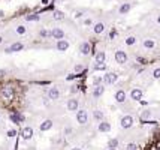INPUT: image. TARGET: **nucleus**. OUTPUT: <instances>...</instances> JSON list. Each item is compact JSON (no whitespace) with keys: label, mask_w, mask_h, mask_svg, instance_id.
Masks as SVG:
<instances>
[{"label":"nucleus","mask_w":160,"mask_h":150,"mask_svg":"<svg viewBox=\"0 0 160 150\" xmlns=\"http://www.w3.org/2000/svg\"><path fill=\"white\" fill-rule=\"evenodd\" d=\"M19 135H21V138H23V140L29 141V140H31V138H33V129H31L30 126H25V128H23V129H21Z\"/></svg>","instance_id":"9b49d317"},{"label":"nucleus","mask_w":160,"mask_h":150,"mask_svg":"<svg viewBox=\"0 0 160 150\" xmlns=\"http://www.w3.org/2000/svg\"><path fill=\"white\" fill-rule=\"evenodd\" d=\"M48 2L50 0H42V5H48Z\"/></svg>","instance_id":"49530a36"},{"label":"nucleus","mask_w":160,"mask_h":150,"mask_svg":"<svg viewBox=\"0 0 160 150\" xmlns=\"http://www.w3.org/2000/svg\"><path fill=\"white\" fill-rule=\"evenodd\" d=\"M126 150H138V144H135V143H129V144L126 146Z\"/></svg>","instance_id":"e433bc0d"},{"label":"nucleus","mask_w":160,"mask_h":150,"mask_svg":"<svg viewBox=\"0 0 160 150\" xmlns=\"http://www.w3.org/2000/svg\"><path fill=\"white\" fill-rule=\"evenodd\" d=\"M151 117V111L150 110H144V111L141 113V122H147Z\"/></svg>","instance_id":"c85d7f7f"},{"label":"nucleus","mask_w":160,"mask_h":150,"mask_svg":"<svg viewBox=\"0 0 160 150\" xmlns=\"http://www.w3.org/2000/svg\"><path fill=\"white\" fill-rule=\"evenodd\" d=\"M66 107H68L69 111H78V107H79V101L76 99V98H70V99H68V104H66Z\"/></svg>","instance_id":"ddd939ff"},{"label":"nucleus","mask_w":160,"mask_h":150,"mask_svg":"<svg viewBox=\"0 0 160 150\" xmlns=\"http://www.w3.org/2000/svg\"><path fill=\"white\" fill-rule=\"evenodd\" d=\"M39 36H41L42 39H52V33H51V30H48V29H41Z\"/></svg>","instance_id":"a878e982"},{"label":"nucleus","mask_w":160,"mask_h":150,"mask_svg":"<svg viewBox=\"0 0 160 150\" xmlns=\"http://www.w3.org/2000/svg\"><path fill=\"white\" fill-rule=\"evenodd\" d=\"M153 78L154 80H160V68H156L153 71Z\"/></svg>","instance_id":"f704fd0d"},{"label":"nucleus","mask_w":160,"mask_h":150,"mask_svg":"<svg viewBox=\"0 0 160 150\" xmlns=\"http://www.w3.org/2000/svg\"><path fill=\"white\" fill-rule=\"evenodd\" d=\"M72 150H81V149H79V147H75V149H72Z\"/></svg>","instance_id":"8fccbe9b"},{"label":"nucleus","mask_w":160,"mask_h":150,"mask_svg":"<svg viewBox=\"0 0 160 150\" xmlns=\"http://www.w3.org/2000/svg\"><path fill=\"white\" fill-rule=\"evenodd\" d=\"M126 99H127V95H126V92L123 89H120L115 92V102L117 104H124Z\"/></svg>","instance_id":"f3484780"},{"label":"nucleus","mask_w":160,"mask_h":150,"mask_svg":"<svg viewBox=\"0 0 160 150\" xmlns=\"http://www.w3.org/2000/svg\"><path fill=\"white\" fill-rule=\"evenodd\" d=\"M100 84H103V78L99 77V75H93V87H94V86H100Z\"/></svg>","instance_id":"c756f323"},{"label":"nucleus","mask_w":160,"mask_h":150,"mask_svg":"<svg viewBox=\"0 0 160 150\" xmlns=\"http://www.w3.org/2000/svg\"><path fill=\"white\" fill-rule=\"evenodd\" d=\"M24 20H25V21H29V23H33V21H39V20H41V15H39V14H36V12H35V14H27V15L24 17Z\"/></svg>","instance_id":"393cba45"},{"label":"nucleus","mask_w":160,"mask_h":150,"mask_svg":"<svg viewBox=\"0 0 160 150\" xmlns=\"http://www.w3.org/2000/svg\"><path fill=\"white\" fill-rule=\"evenodd\" d=\"M76 122L81 126L87 125V123H88V113L85 111V110H78V111H76Z\"/></svg>","instance_id":"20e7f679"},{"label":"nucleus","mask_w":160,"mask_h":150,"mask_svg":"<svg viewBox=\"0 0 160 150\" xmlns=\"http://www.w3.org/2000/svg\"><path fill=\"white\" fill-rule=\"evenodd\" d=\"M97 131L102 132V134H108L111 131V123H108L106 120L99 122V126H97Z\"/></svg>","instance_id":"dca6fc26"},{"label":"nucleus","mask_w":160,"mask_h":150,"mask_svg":"<svg viewBox=\"0 0 160 150\" xmlns=\"http://www.w3.org/2000/svg\"><path fill=\"white\" fill-rule=\"evenodd\" d=\"M102 78H103V84H105V86H111V84L117 83L118 74H115V72H105V75Z\"/></svg>","instance_id":"f03ea898"},{"label":"nucleus","mask_w":160,"mask_h":150,"mask_svg":"<svg viewBox=\"0 0 160 150\" xmlns=\"http://www.w3.org/2000/svg\"><path fill=\"white\" fill-rule=\"evenodd\" d=\"M3 42V36H0V44H2Z\"/></svg>","instance_id":"09e8293b"},{"label":"nucleus","mask_w":160,"mask_h":150,"mask_svg":"<svg viewBox=\"0 0 160 150\" xmlns=\"http://www.w3.org/2000/svg\"><path fill=\"white\" fill-rule=\"evenodd\" d=\"M51 128H52V120H51V119H46V120H44V122L41 123V126H39V129H41L42 132H45V131H50Z\"/></svg>","instance_id":"aec40b11"},{"label":"nucleus","mask_w":160,"mask_h":150,"mask_svg":"<svg viewBox=\"0 0 160 150\" xmlns=\"http://www.w3.org/2000/svg\"><path fill=\"white\" fill-rule=\"evenodd\" d=\"M132 9V5L130 3H121V6L118 8V12H120V15H126V14H129Z\"/></svg>","instance_id":"412c9836"},{"label":"nucleus","mask_w":160,"mask_h":150,"mask_svg":"<svg viewBox=\"0 0 160 150\" xmlns=\"http://www.w3.org/2000/svg\"><path fill=\"white\" fill-rule=\"evenodd\" d=\"M50 102H51V99H50L48 96H46V98H44V105H50Z\"/></svg>","instance_id":"79ce46f5"},{"label":"nucleus","mask_w":160,"mask_h":150,"mask_svg":"<svg viewBox=\"0 0 160 150\" xmlns=\"http://www.w3.org/2000/svg\"><path fill=\"white\" fill-rule=\"evenodd\" d=\"M81 17H84V11H78L75 14V18H81Z\"/></svg>","instance_id":"ea45409f"},{"label":"nucleus","mask_w":160,"mask_h":150,"mask_svg":"<svg viewBox=\"0 0 160 150\" xmlns=\"http://www.w3.org/2000/svg\"><path fill=\"white\" fill-rule=\"evenodd\" d=\"M6 74H8V72H6V69H0V80H3V78L6 77Z\"/></svg>","instance_id":"58836bf2"},{"label":"nucleus","mask_w":160,"mask_h":150,"mask_svg":"<svg viewBox=\"0 0 160 150\" xmlns=\"http://www.w3.org/2000/svg\"><path fill=\"white\" fill-rule=\"evenodd\" d=\"M69 47H70V44L66 41V39H60V41L56 42V48H57V51H60V53H64V51H68Z\"/></svg>","instance_id":"1a4fd4ad"},{"label":"nucleus","mask_w":160,"mask_h":150,"mask_svg":"<svg viewBox=\"0 0 160 150\" xmlns=\"http://www.w3.org/2000/svg\"><path fill=\"white\" fill-rule=\"evenodd\" d=\"M124 42H126V45H129V47H132V45H135V44H136V38H135V36H127Z\"/></svg>","instance_id":"473e14b6"},{"label":"nucleus","mask_w":160,"mask_h":150,"mask_svg":"<svg viewBox=\"0 0 160 150\" xmlns=\"http://www.w3.org/2000/svg\"><path fill=\"white\" fill-rule=\"evenodd\" d=\"M0 96L3 101H14L15 98V87L11 83L8 84H2L0 86Z\"/></svg>","instance_id":"f257e3e1"},{"label":"nucleus","mask_w":160,"mask_h":150,"mask_svg":"<svg viewBox=\"0 0 160 150\" xmlns=\"http://www.w3.org/2000/svg\"><path fill=\"white\" fill-rule=\"evenodd\" d=\"M157 24H160V15L157 17Z\"/></svg>","instance_id":"de8ad7c7"},{"label":"nucleus","mask_w":160,"mask_h":150,"mask_svg":"<svg viewBox=\"0 0 160 150\" xmlns=\"http://www.w3.org/2000/svg\"><path fill=\"white\" fill-rule=\"evenodd\" d=\"M51 33H52V39H56V41L64 39V30L62 27H52L51 29Z\"/></svg>","instance_id":"9d476101"},{"label":"nucleus","mask_w":160,"mask_h":150,"mask_svg":"<svg viewBox=\"0 0 160 150\" xmlns=\"http://www.w3.org/2000/svg\"><path fill=\"white\" fill-rule=\"evenodd\" d=\"M103 93H105V84H100V86H94V87H93V90H91V95H93V98H94V99L103 96Z\"/></svg>","instance_id":"4468645a"},{"label":"nucleus","mask_w":160,"mask_h":150,"mask_svg":"<svg viewBox=\"0 0 160 150\" xmlns=\"http://www.w3.org/2000/svg\"><path fill=\"white\" fill-rule=\"evenodd\" d=\"M93 32H94L96 35H100L105 32V24L103 23H96V24H93Z\"/></svg>","instance_id":"5701e85b"},{"label":"nucleus","mask_w":160,"mask_h":150,"mask_svg":"<svg viewBox=\"0 0 160 150\" xmlns=\"http://www.w3.org/2000/svg\"><path fill=\"white\" fill-rule=\"evenodd\" d=\"M3 17H5V11L0 9V18H3Z\"/></svg>","instance_id":"c03bdc74"},{"label":"nucleus","mask_w":160,"mask_h":150,"mask_svg":"<svg viewBox=\"0 0 160 150\" xmlns=\"http://www.w3.org/2000/svg\"><path fill=\"white\" fill-rule=\"evenodd\" d=\"M114 59H115V62L118 63V65H126L127 63V54H126V51H123V50H117L115 51V54H114Z\"/></svg>","instance_id":"39448f33"},{"label":"nucleus","mask_w":160,"mask_h":150,"mask_svg":"<svg viewBox=\"0 0 160 150\" xmlns=\"http://www.w3.org/2000/svg\"><path fill=\"white\" fill-rule=\"evenodd\" d=\"M93 119L97 120V122H102L103 120V111L102 110H94V111H93Z\"/></svg>","instance_id":"bb28decb"},{"label":"nucleus","mask_w":160,"mask_h":150,"mask_svg":"<svg viewBox=\"0 0 160 150\" xmlns=\"http://www.w3.org/2000/svg\"><path fill=\"white\" fill-rule=\"evenodd\" d=\"M118 143H120L118 138H111V140L108 141V147H109V149H117V147H118Z\"/></svg>","instance_id":"7c9ffc66"},{"label":"nucleus","mask_w":160,"mask_h":150,"mask_svg":"<svg viewBox=\"0 0 160 150\" xmlns=\"http://www.w3.org/2000/svg\"><path fill=\"white\" fill-rule=\"evenodd\" d=\"M142 47L145 50H154L156 48V41L154 39H144V42H142Z\"/></svg>","instance_id":"a211bd4d"},{"label":"nucleus","mask_w":160,"mask_h":150,"mask_svg":"<svg viewBox=\"0 0 160 150\" xmlns=\"http://www.w3.org/2000/svg\"><path fill=\"white\" fill-rule=\"evenodd\" d=\"M108 150H117V149H108Z\"/></svg>","instance_id":"3c124183"},{"label":"nucleus","mask_w":160,"mask_h":150,"mask_svg":"<svg viewBox=\"0 0 160 150\" xmlns=\"http://www.w3.org/2000/svg\"><path fill=\"white\" fill-rule=\"evenodd\" d=\"M84 71H85V66H84V65H82V63H76V65H75V66H73V72H75L76 75H79V74H82V72H84Z\"/></svg>","instance_id":"cd10ccee"},{"label":"nucleus","mask_w":160,"mask_h":150,"mask_svg":"<svg viewBox=\"0 0 160 150\" xmlns=\"http://www.w3.org/2000/svg\"><path fill=\"white\" fill-rule=\"evenodd\" d=\"M15 32H17V33L18 35H25V33H27V27H25V26H17V29H15Z\"/></svg>","instance_id":"2f4dec72"},{"label":"nucleus","mask_w":160,"mask_h":150,"mask_svg":"<svg viewBox=\"0 0 160 150\" xmlns=\"http://www.w3.org/2000/svg\"><path fill=\"white\" fill-rule=\"evenodd\" d=\"M94 63H106V53L103 50H97L94 53Z\"/></svg>","instance_id":"2eb2a0df"},{"label":"nucleus","mask_w":160,"mask_h":150,"mask_svg":"<svg viewBox=\"0 0 160 150\" xmlns=\"http://www.w3.org/2000/svg\"><path fill=\"white\" fill-rule=\"evenodd\" d=\"M69 92H70L72 95L78 93V92H79V86H76V84H73V86H70V87H69Z\"/></svg>","instance_id":"72a5a7b5"},{"label":"nucleus","mask_w":160,"mask_h":150,"mask_svg":"<svg viewBox=\"0 0 160 150\" xmlns=\"http://www.w3.org/2000/svg\"><path fill=\"white\" fill-rule=\"evenodd\" d=\"M84 24H85V26H91V24H93V21H91L90 18H85V20H84Z\"/></svg>","instance_id":"a19ab883"},{"label":"nucleus","mask_w":160,"mask_h":150,"mask_svg":"<svg viewBox=\"0 0 160 150\" xmlns=\"http://www.w3.org/2000/svg\"><path fill=\"white\" fill-rule=\"evenodd\" d=\"M46 96H48L51 101H57L58 98H60V90H58V87H57V86L50 87L48 92H46Z\"/></svg>","instance_id":"6e6552de"},{"label":"nucleus","mask_w":160,"mask_h":150,"mask_svg":"<svg viewBox=\"0 0 160 150\" xmlns=\"http://www.w3.org/2000/svg\"><path fill=\"white\" fill-rule=\"evenodd\" d=\"M133 123H135L133 117L130 114H126V116L121 117V120H120V126H121L123 129H130L133 126Z\"/></svg>","instance_id":"7ed1b4c3"},{"label":"nucleus","mask_w":160,"mask_h":150,"mask_svg":"<svg viewBox=\"0 0 160 150\" xmlns=\"http://www.w3.org/2000/svg\"><path fill=\"white\" fill-rule=\"evenodd\" d=\"M72 134H73L72 126H66V128H64V135H66V137H70Z\"/></svg>","instance_id":"c9c22d12"},{"label":"nucleus","mask_w":160,"mask_h":150,"mask_svg":"<svg viewBox=\"0 0 160 150\" xmlns=\"http://www.w3.org/2000/svg\"><path fill=\"white\" fill-rule=\"evenodd\" d=\"M64 12L63 11H60V9H56L54 12H52V18H54L56 20V21H63V20H64Z\"/></svg>","instance_id":"b1692460"},{"label":"nucleus","mask_w":160,"mask_h":150,"mask_svg":"<svg viewBox=\"0 0 160 150\" xmlns=\"http://www.w3.org/2000/svg\"><path fill=\"white\" fill-rule=\"evenodd\" d=\"M14 150H17V149H14Z\"/></svg>","instance_id":"603ef678"},{"label":"nucleus","mask_w":160,"mask_h":150,"mask_svg":"<svg viewBox=\"0 0 160 150\" xmlns=\"http://www.w3.org/2000/svg\"><path fill=\"white\" fill-rule=\"evenodd\" d=\"M139 102H141V105H147V104H148V102H147V101H142V99H141V101H139Z\"/></svg>","instance_id":"a18cd8bd"},{"label":"nucleus","mask_w":160,"mask_h":150,"mask_svg":"<svg viewBox=\"0 0 160 150\" xmlns=\"http://www.w3.org/2000/svg\"><path fill=\"white\" fill-rule=\"evenodd\" d=\"M8 137H9V138L17 137V131H15V129H9V131H8Z\"/></svg>","instance_id":"4c0bfd02"},{"label":"nucleus","mask_w":160,"mask_h":150,"mask_svg":"<svg viewBox=\"0 0 160 150\" xmlns=\"http://www.w3.org/2000/svg\"><path fill=\"white\" fill-rule=\"evenodd\" d=\"M79 53H81L82 56H88L91 53V44L88 41L81 42V45H79Z\"/></svg>","instance_id":"f8f14e48"},{"label":"nucleus","mask_w":160,"mask_h":150,"mask_svg":"<svg viewBox=\"0 0 160 150\" xmlns=\"http://www.w3.org/2000/svg\"><path fill=\"white\" fill-rule=\"evenodd\" d=\"M9 120L12 123H15V125H19V123H23L25 120V117H24L23 113H19V111H12L9 114Z\"/></svg>","instance_id":"423d86ee"},{"label":"nucleus","mask_w":160,"mask_h":150,"mask_svg":"<svg viewBox=\"0 0 160 150\" xmlns=\"http://www.w3.org/2000/svg\"><path fill=\"white\" fill-rule=\"evenodd\" d=\"M5 53H6V54H11V48L6 47V48H5Z\"/></svg>","instance_id":"37998d69"},{"label":"nucleus","mask_w":160,"mask_h":150,"mask_svg":"<svg viewBox=\"0 0 160 150\" xmlns=\"http://www.w3.org/2000/svg\"><path fill=\"white\" fill-rule=\"evenodd\" d=\"M93 71H94V72H106V71H108V65L106 63H94L93 65Z\"/></svg>","instance_id":"6ab92c4d"},{"label":"nucleus","mask_w":160,"mask_h":150,"mask_svg":"<svg viewBox=\"0 0 160 150\" xmlns=\"http://www.w3.org/2000/svg\"><path fill=\"white\" fill-rule=\"evenodd\" d=\"M142 96H144V92H142V89H139V87H133L130 90V99L133 101H141L142 99Z\"/></svg>","instance_id":"0eeeda50"},{"label":"nucleus","mask_w":160,"mask_h":150,"mask_svg":"<svg viewBox=\"0 0 160 150\" xmlns=\"http://www.w3.org/2000/svg\"><path fill=\"white\" fill-rule=\"evenodd\" d=\"M9 48H11V53H18V51H23L24 50V44H21V42H14V44L9 45Z\"/></svg>","instance_id":"4be33fe9"}]
</instances>
